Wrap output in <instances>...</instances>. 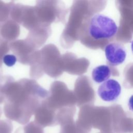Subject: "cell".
Instances as JSON below:
<instances>
[{
    "label": "cell",
    "mask_w": 133,
    "mask_h": 133,
    "mask_svg": "<svg viewBox=\"0 0 133 133\" xmlns=\"http://www.w3.org/2000/svg\"><path fill=\"white\" fill-rule=\"evenodd\" d=\"M48 94L33 79L15 81L12 76L7 75L0 79V103L5 102V113L11 118H29Z\"/></svg>",
    "instance_id": "6da1fadb"
},
{
    "label": "cell",
    "mask_w": 133,
    "mask_h": 133,
    "mask_svg": "<svg viewBox=\"0 0 133 133\" xmlns=\"http://www.w3.org/2000/svg\"><path fill=\"white\" fill-rule=\"evenodd\" d=\"M117 30L115 21L106 15L99 13L89 16L84 15L77 38L83 44L92 48L95 42H106L113 39Z\"/></svg>",
    "instance_id": "7a4b0ae2"
},
{
    "label": "cell",
    "mask_w": 133,
    "mask_h": 133,
    "mask_svg": "<svg viewBox=\"0 0 133 133\" xmlns=\"http://www.w3.org/2000/svg\"><path fill=\"white\" fill-rule=\"evenodd\" d=\"M61 56L57 47L52 44L44 46L36 52L35 60L30 65V76L33 79L41 77L44 74L56 78L63 73Z\"/></svg>",
    "instance_id": "3957f363"
},
{
    "label": "cell",
    "mask_w": 133,
    "mask_h": 133,
    "mask_svg": "<svg viewBox=\"0 0 133 133\" xmlns=\"http://www.w3.org/2000/svg\"><path fill=\"white\" fill-rule=\"evenodd\" d=\"M38 22L43 26H51L55 22L66 23L68 8L61 1H37L34 6Z\"/></svg>",
    "instance_id": "277c9868"
},
{
    "label": "cell",
    "mask_w": 133,
    "mask_h": 133,
    "mask_svg": "<svg viewBox=\"0 0 133 133\" xmlns=\"http://www.w3.org/2000/svg\"><path fill=\"white\" fill-rule=\"evenodd\" d=\"M48 91V96L42 103L55 113L58 110L59 111L63 108L72 107L75 102L73 92L62 82L56 81L52 82Z\"/></svg>",
    "instance_id": "5b68a950"
},
{
    "label": "cell",
    "mask_w": 133,
    "mask_h": 133,
    "mask_svg": "<svg viewBox=\"0 0 133 133\" xmlns=\"http://www.w3.org/2000/svg\"><path fill=\"white\" fill-rule=\"evenodd\" d=\"M10 50L21 64L31 65L34 62L38 50L25 38L15 40L9 43Z\"/></svg>",
    "instance_id": "8992f818"
},
{
    "label": "cell",
    "mask_w": 133,
    "mask_h": 133,
    "mask_svg": "<svg viewBox=\"0 0 133 133\" xmlns=\"http://www.w3.org/2000/svg\"><path fill=\"white\" fill-rule=\"evenodd\" d=\"M105 56L109 65L117 66L126 59L127 52L124 46L117 42H110L104 48Z\"/></svg>",
    "instance_id": "52a82bcc"
},
{
    "label": "cell",
    "mask_w": 133,
    "mask_h": 133,
    "mask_svg": "<svg viewBox=\"0 0 133 133\" xmlns=\"http://www.w3.org/2000/svg\"><path fill=\"white\" fill-rule=\"evenodd\" d=\"M121 90V86L118 81L114 79H109L100 84L98 88L97 93L103 101L113 102L118 98Z\"/></svg>",
    "instance_id": "ba28073f"
},
{
    "label": "cell",
    "mask_w": 133,
    "mask_h": 133,
    "mask_svg": "<svg viewBox=\"0 0 133 133\" xmlns=\"http://www.w3.org/2000/svg\"><path fill=\"white\" fill-rule=\"evenodd\" d=\"M51 33V26L39 27L30 31L25 39L37 49L45 43Z\"/></svg>",
    "instance_id": "9c48e42d"
},
{
    "label": "cell",
    "mask_w": 133,
    "mask_h": 133,
    "mask_svg": "<svg viewBox=\"0 0 133 133\" xmlns=\"http://www.w3.org/2000/svg\"><path fill=\"white\" fill-rule=\"evenodd\" d=\"M20 31V25L10 18L0 24V37L9 43L16 40Z\"/></svg>",
    "instance_id": "30bf717a"
},
{
    "label": "cell",
    "mask_w": 133,
    "mask_h": 133,
    "mask_svg": "<svg viewBox=\"0 0 133 133\" xmlns=\"http://www.w3.org/2000/svg\"><path fill=\"white\" fill-rule=\"evenodd\" d=\"M61 65L63 72L71 74H78L82 72L80 60H77L75 56L70 52H66L61 56Z\"/></svg>",
    "instance_id": "8fae6325"
},
{
    "label": "cell",
    "mask_w": 133,
    "mask_h": 133,
    "mask_svg": "<svg viewBox=\"0 0 133 133\" xmlns=\"http://www.w3.org/2000/svg\"><path fill=\"white\" fill-rule=\"evenodd\" d=\"M112 70L109 65H100L95 67L92 71L93 81L97 83H102L109 79L111 76Z\"/></svg>",
    "instance_id": "7c38bea8"
},
{
    "label": "cell",
    "mask_w": 133,
    "mask_h": 133,
    "mask_svg": "<svg viewBox=\"0 0 133 133\" xmlns=\"http://www.w3.org/2000/svg\"><path fill=\"white\" fill-rule=\"evenodd\" d=\"M9 50V42L3 39L0 37V68L2 66V61L4 57L7 55Z\"/></svg>",
    "instance_id": "4fadbf2b"
},
{
    "label": "cell",
    "mask_w": 133,
    "mask_h": 133,
    "mask_svg": "<svg viewBox=\"0 0 133 133\" xmlns=\"http://www.w3.org/2000/svg\"><path fill=\"white\" fill-rule=\"evenodd\" d=\"M17 60V57L12 54H7L4 57L3 59V61L5 64L9 67L15 64Z\"/></svg>",
    "instance_id": "5bb4252c"
},
{
    "label": "cell",
    "mask_w": 133,
    "mask_h": 133,
    "mask_svg": "<svg viewBox=\"0 0 133 133\" xmlns=\"http://www.w3.org/2000/svg\"><path fill=\"white\" fill-rule=\"evenodd\" d=\"M128 107L129 110L133 112V95H132L128 99Z\"/></svg>",
    "instance_id": "9a60e30c"
},
{
    "label": "cell",
    "mask_w": 133,
    "mask_h": 133,
    "mask_svg": "<svg viewBox=\"0 0 133 133\" xmlns=\"http://www.w3.org/2000/svg\"><path fill=\"white\" fill-rule=\"evenodd\" d=\"M131 50L132 53L133 54V41L131 43Z\"/></svg>",
    "instance_id": "2e32d148"
},
{
    "label": "cell",
    "mask_w": 133,
    "mask_h": 133,
    "mask_svg": "<svg viewBox=\"0 0 133 133\" xmlns=\"http://www.w3.org/2000/svg\"><path fill=\"white\" fill-rule=\"evenodd\" d=\"M98 133H114L113 132H103V131H100Z\"/></svg>",
    "instance_id": "e0dca14e"
},
{
    "label": "cell",
    "mask_w": 133,
    "mask_h": 133,
    "mask_svg": "<svg viewBox=\"0 0 133 133\" xmlns=\"http://www.w3.org/2000/svg\"><path fill=\"white\" fill-rule=\"evenodd\" d=\"M0 24H1V23H0Z\"/></svg>",
    "instance_id": "ac0fdd59"
}]
</instances>
